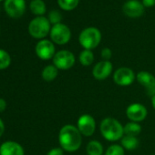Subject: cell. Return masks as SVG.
Returning a JSON list of instances; mask_svg holds the SVG:
<instances>
[{
  "label": "cell",
  "instance_id": "21",
  "mask_svg": "<svg viewBox=\"0 0 155 155\" xmlns=\"http://www.w3.org/2000/svg\"><path fill=\"white\" fill-rule=\"evenodd\" d=\"M79 59H80V62L81 65H83L85 67L91 66L94 61V54L92 53L91 50L84 49L83 51L81 52Z\"/></svg>",
  "mask_w": 155,
  "mask_h": 155
},
{
  "label": "cell",
  "instance_id": "8",
  "mask_svg": "<svg viewBox=\"0 0 155 155\" xmlns=\"http://www.w3.org/2000/svg\"><path fill=\"white\" fill-rule=\"evenodd\" d=\"M135 78L133 70L127 67L118 68L113 74V81L119 86H129L132 84Z\"/></svg>",
  "mask_w": 155,
  "mask_h": 155
},
{
  "label": "cell",
  "instance_id": "7",
  "mask_svg": "<svg viewBox=\"0 0 155 155\" xmlns=\"http://www.w3.org/2000/svg\"><path fill=\"white\" fill-rule=\"evenodd\" d=\"M4 8L8 17L12 18H19L26 11L25 0H5Z\"/></svg>",
  "mask_w": 155,
  "mask_h": 155
},
{
  "label": "cell",
  "instance_id": "10",
  "mask_svg": "<svg viewBox=\"0 0 155 155\" xmlns=\"http://www.w3.org/2000/svg\"><path fill=\"white\" fill-rule=\"evenodd\" d=\"M78 129L84 136L90 137L93 135L96 130V121L94 118L90 114H83L78 120Z\"/></svg>",
  "mask_w": 155,
  "mask_h": 155
},
{
  "label": "cell",
  "instance_id": "15",
  "mask_svg": "<svg viewBox=\"0 0 155 155\" xmlns=\"http://www.w3.org/2000/svg\"><path fill=\"white\" fill-rule=\"evenodd\" d=\"M0 155H24V149L19 143L8 140L0 146Z\"/></svg>",
  "mask_w": 155,
  "mask_h": 155
},
{
  "label": "cell",
  "instance_id": "28",
  "mask_svg": "<svg viewBox=\"0 0 155 155\" xmlns=\"http://www.w3.org/2000/svg\"><path fill=\"white\" fill-rule=\"evenodd\" d=\"M142 5L144 8H151L155 6V0H142Z\"/></svg>",
  "mask_w": 155,
  "mask_h": 155
},
{
  "label": "cell",
  "instance_id": "3",
  "mask_svg": "<svg viewBox=\"0 0 155 155\" xmlns=\"http://www.w3.org/2000/svg\"><path fill=\"white\" fill-rule=\"evenodd\" d=\"M51 30L50 22L45 17H37L32 19L28 25V32L30 36L37 39H43Z\"/></svg>",
  "mask_w": 155,
  "mask_h": 155
},
{
  "label": "cell",
  "instance_id": "9",
  "mask_svg": "<svg viewBox=\"0 0 155 155\" xmlns=\"http://www.w3.org/2000/svg\"><path fill=\"white\" fill-rule=\"evenodd\" d=\"M36 54L37 56L42 60H48L54 58L55 52V46L53 42L48 39H41L36 45Z\"/></svg>",
  "mask_w": 155,
  "mask_h": 155
},
{
  "label": "cell",
  "instance_id": "26",
  "mask_svg": "<svg viewBox=\"0 0 155 155\" xmlns=\"http://www.w3.org/2000/svg\"><path fill=\"white\" fill-rule=\"evenodd\" d=\"M111 56H112V52L109 48H104L101 50V58L104 60H109L111 58Z\"/></svg>",
  "mask_w": 155,
  "mask_h": 155
},
{
  "label": "cell",
  "instance_id": "12",
  "mask_svg": "<svg viewBox=\"0 0 155 155\" xmlns=\"http://www.w3.org/2000/svg\"><path fill=\"white\" fill-rule=\"evenodd\" d=\"M138 82L143 86L150 96L155 95V77L148 71H140L137 74Z\"/></svg>",
  "mask_w": 155,
  "mask_h": 155
},
{
  "label": "cell",
  "instance_id": "6",
  "mask_svg": "<svg viewBox=\"0 0 155 155\" xmlns=\"http://www.w3.org/2000/svg\"><path fill=\"white\" fill-rule=\"evenodd\" d=\"M75 56L69 50H59L53 58V64L58 69L67 70L75 64Z\"/></svg>",
  "mask_w": 155,
  "mask_h": 155
},
{
  "label": "cell",
  "instance_id": "25",
  "mask_svg": "<svg viewBox=\"0 0 155 155\" xmlns=\"http://www.w3.org/2000/svg\"><path fill=\"white\" fill-rule=\"evenodd\" d=\"M61 19H62V15L58 10H52L49 12L48 20L50 24H53V26L61 23Z\"/></svg>",
  "mask_w": 155,
  "mask_h": 155
},
{
  "label": "cell",
  "instance_id": "30",
  "mask_svg": "<svg viewBox=\"0 0 155 155\" xmlns=\"http://www.w3.org/2000/svg\"><path fill=\"white\" fill-rule=\"evenodd\" d=\"M5 132V123L4 121L0 119V137H1Z\"/></svg>",
  "mask_w": 155,
  "mask_h": 155
},
{
  "label": "cell",
  "instance_id": "1",
  "mask_svg": "<svg viewBox=\"0 0 155 155\" xmlns=\"http://www.w3.org/2000/svg\"><path fill=\"white\" fill-rule=\"evenodd\" d=\"M58 141L64 150L68 152L76 151L82 143L81 133L79 129L71 124L65 125L59 130Z\"/></svg>",
  "mask_w": 155,
  "mask_h": 155
},
{
  "label": "cell",
  "instance_id": "11",
  "mask_svg": "<svg viewBox=\"0 0 155 155\" xmlns=\"http://www.w3.org/2000/svg\"><path fill=\"white\" fill-rule=\"evenodd\" d=\"M148 111L147 109L140 103H132L130 104L126 110V115L130 121L133 122H140L145 120L147 117Z\"/></svg>",
  "mask_w": 155,
  "mask_h": 155
},
{
  "label": "cell",
  "instance_id": "32",
  "mask_svg": "<svg viewBox=\"0 0 155 155\" xmlns=\"http://www.w3.org/2000/svg\"><path fill=\"white\" fill-rule=\"evenodd\" d=\"M1 1H3V0H0V2H1Z\"/></svg>",
  "mask_w": 155,
  "mask_h": 155
},
{
  "label": "cell",
  "instance_id": "2",
  "mask_svg": "<svg viewBox=\"0 0 155 155\" xmlns=\"http://www.w3.org/2000/svg\"><path fill=\"white\" fill-rule=\"evenodd\" d=\"M101 133L109 141H116L123 137L124 127L114 118H106L101 122Z\"/></svg>",
  "mask_w": 155,
  "mask_h": 155
},
{
  "label": "cell",
  "instance_id": "29",
  "mask_svg": "<svg viewBox=\"0 0 155 155\" xmlns=\"http://www.w3.org/2000/svg\"><path fill=\"white\" fill-rule=\"evenodd\" d=\"M7 108V102L5 100L0 98V112H3Z\"/></svg>",
  "mask_w": 155,
  "mask_h": 155
},
{
  "label": "cell",
  "instance_id": "24",
  "mask_svg": "<svg viewBox=\"0 0 155 155\" xmlns=\"http://www.w3.org/2000/svg\"><path fill=\"white\" fill-rule=\"evenodd\" d=\"M104 155H124V149L120 145L113 144L107 149Z\"/></svg>",
  "mask_w": 155,
  "mask_h": 155
},
{
  "label": "cell",
  "instance_id": "31",
  "mask_svg": "<svg viewBox=\"0 0 155 155\" xmlns=\"http://www.w3.org/2000/svg\"><path fill=\"white\" fill-rule=\"evenodd\" d=\"M151 105H152L153 109L155 110V95L151 97Z\"/></svg>",
  "mask_w": 155,
  "mask_h": 155
},
{
  "label": "cell",
  "instance_id": "4",
  "mask_svg": "<svg viewBox=\"0 0 155 155\" xmlns=\"http://www.w3.org/2000/svg\"><path fill=\"white\" fill-rule=\"evenodd\" d=\"M101 40V31L93 27L87 28L81 31L79 36L80 44L85 48L91 50L97 48Z\"/></svg>",
  "mask_w": 155,
  "mask_h": 155
},
{
  "label": "cell",
  "instance_id": "22",
  "mask_svg": "<svg viewBox=\"0 0 155 155\" xmlns=\"http://www.w3.org/2000/svg\"><path fill=\"white\" fill-rule=\"evenodd\" d=\"M80 3V0H58L59 8L65 11H71L75 9Z\"/></svg>",
  "mask_w": 155,
  "mask_h": 155
},
{
  "label": "cell",
  "instance_id": "17",
  "mask_svg": "<svg viewBox=\"0 0 155 155\" xmlns=\"http://www.w3.org/2000/svg\"><path fill=\"white\" fill-rule=\"evenodd\" d=\"M58 74V69L54 65H48L42 70V78L45 81L50 82L54 81Z\"/></svg>",
  "mask_w": 155,
  "mask_h": 155
},
{
  "label": "cell",
  "instance_id": "14",
  "mask_svg": "<svg viewBox=\"0 0 155 155\" xmlns=\"http://www.w3.org/2000/svg\"><path fill=\"white\" fill-rule=\"evenodd\" d=\"M112 63L109 60H102L97 63L92 69V76L98 81H103L111 74Z\"/></svg>",
  "mask_w": 155,
  "mask_h": 155
},
{
  "label": "cell",
  "instance_id": "16",
  "mask_svg": "<svg viewBox=\"0 0 155 155\" xmlns=\"http://www.w3.org/2000/svg\"><path fill=\"white\" fill-rule=\"evenodd\" d=\"M29 8L31 12L38 17H42L47 11L46 4L43 0H32L29 5Z\"/></svg>",
  "mask_w": 155,
  "mask_h": 155
},
{
  "label": "cell",
  "instance_id": "18",
  "mask_svg": "<svg viewBox=\"0 0 155 155\" xmlns=\"http://www.w3.org/2000/svg\"><path fill=\"white\" fill-rule=\"evenodd\" d=\"M139 145V140L137 137L125 135L121 138V146L128 150H133L137 149Z\"/></svg>",
  "mask_w": 155,
  "mask_h": 155
},
{
  "label": "cell",
  "instance_id": "23",
  "mask_svg": "<svg viewBox=\"0 0 155 155\" xmlns=\"http://www.w3.org/2000/svg\"><path fill=\"white\" fill-rule=\"evenodd\" d=\"M11 64L10 55L4 49L0 48V70L8 68Z\"/></svg>",
  "mask_w": 155,
  "mask_h": 155
},
{
  "label": "cell",
  "instance_id": "13",
  "mask_svg": "<svg viewBox=\"0 0 155 155\" xmlns=\"http://www.w3.org/2000/svg\"><path fill=\"white\" fill-rule=\"evenodd\" d=\"M123 13L131 18H137L144 13V6L138 0H128L122 7Z\"/></svg>",
  "mask_w": 155,
  "mask_h": 155
},
{
  "label": "cell",
  "instance_id": "19",
  "mask_svg": "<svg viewBox=\"0 0 155 155\" xmlns=\"http://www.w3.org/2000/svg\"><path fill=\"white\" fill-rule=\"evenodd\" d=\"M86 150L88 155H102L103 146L98 140H91L88 143Z\"/></svg>",
  "mask_w": 155,
  "mask_h": 155
},
{
  "label": "cell",
  "instance_id": "5",
  "mask_svg": "<svg viewBox=\"0 0 155 155\" xmlns=\"http://www.w3.org/2000/svg\"><path fill=\"white\" fill-rule=\"evenodd\" d=\"M50 38L52 42L58 45H65L67 44L71 38V32L68 26L65 24L59 23L54 25L50 30Z\"/></svg>",
  "mask_w": 155,
  "mask_h": 155
},
{
  "label": "cell",
  "instance_id": "27",
  "mask_svg": "<svg viewBox=\"0 0 155 155\" xmlns=\"http://www.w3.org/2000/svg\"><path fill=\"white\" fill-rule=\"evenodd\" d=\"M47 155H64L63 152V149L61 148H54L52 150H50Z\"/></svg>",
  "mask_w": 155,
  "mask_h": 155
},
{
  "label": "cell",
  "instance_id": "20",
  "mask_svg": "<svg viewBox=\"0 0 155 155\" xmlns=\"http://www.w3.org/2000/svg\"><path fill=\"white\" fill-rule=\"evenodd\" d=\"M141 131V127L139 123L137 122H128L124 126V134L129 135V136H134L137 137Z\"/></svg>",
  "mask_w": 155,
  "mask_h": 155
}]
</instances>
